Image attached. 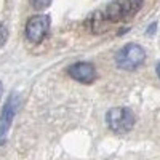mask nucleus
Returning <instances> with one entry per match:
<instances>
[{"mask_svg":"<svg viewBox=\"0 0 160 160\" xmlns=\"http://www.w3.org/2000/svg\"><path fill=\"white\" fill-rule=\"evenodd\" d=\"M146 51L138 43H127L125 47L120 48V51L115 56V64L118 69L123 71H135L144 62Z\"/></svg>","mask_w":160,"mask_h":160,"instance_id":"f03ea898","label":"nucleus"},{"mask_svg":"<svg viewBox=\"0 0 160 160\" xmlns=\"http://www.w3.org/2000/svg\"><path fill=\"white\" fill-rule=\"evenodd\" d=\"M18 106V95H13L2 111V117H0V144H3L7 139V133L10 130V125L13 122V117H15V111Z\"/></svg>","mask_w":160,"mask_h":160,"instance_id":"423d86ee","label":"nucleus"},{"mask_svg":"<svg viewBox=\"0 0 160 160\" xmlns=\"http://www.w3.org/2000/svg\"><path fill=\"white\" fill-rule=\"evenodd\" d=\"M51 3V0H32V5L35 7V8H47L48 5Z\"/></svg>","mask_w":160,"mask_h":160,"instance_id":"6e6552de","label":"nucleus"},{"mask_svg":"<svg viewBox=\"0 0 160 160\" xmlns=\"http://www.w3.org/2000/svg\"><path fill=\"white\" fill-rule=\"evenodd\" d=\"M106 122L115 133H128L135 125V114L128 108H114L106 114Z\"/></svg>","mask_w":160,"mask_h":160,"instance_id":"7ed1b4c3","label":"nucleus"},{"mask_svg":"<svg viewBox=\"0 0 160 160\" xmlns=\"http://www.w3.org/2000/svg\"><path fill=\"white\" fill-rule=\"evenodd\" d=\"M155 71H157V75H158V78H160V62L157 64V68H155Z\"/></svg>","mask_w":160,"mask_h":160,"instance_id":"1a4fd4ad","label":"nucleus"},{"mask_svg":"<svg viewBox=\"0 0 160 160\" xmlns=\"http://www.w3.org/2000/svg\"><path fill=\"white\" fill-rule=\"evenodd\" d=\"M2 93H3V85H2V82H0V98H2Z\"/></svg>","mask_w":160,"mask_h":160,"instance_id":"9d476101","label":"nucleus"},{"mask_svg":"<svg viewBox=\"0 0 160 160\" xmlns=\"http://www.w3.org/2000/svg\"><path fill=\"white\" fill-rule=\"evenodd\" d=\"M69 75L80 83H93L96 80V69L91 62H75L68 69Z\"/></svg>","mask_w":160,"mask_h":160,"instance_id":"39448f33","label":"nucleus"},{"mask_svg":"<svg viewBox=\"0 0 160 160\" xmlns=\"http://www.w3.org/2000/svg\"><path fill=\"white\" fill-rule=\"evenodd\" d=\"M7 38H8V29H7V26H5V24L0 22V47L5 45Z\"/></svg>","mask_w":160,"mask_h":160,"instance_id":"0eeeda50","label":"nucleus"},{"mask_svg":"<svg viewBox=\"0 0 160 160\" xmlns=\"http://www.w3.org/2000/svg\"><path fill=\"white\" fill-rule=\"evenodd\" d=\"M48 29H50V16L35 15L26 22V37L32 43H40L47 37Z\"/></svg>","mask_w":160,"mask_h":160,"instance_id":"20e7f679","label":"nucleus"},{"mask_svg":"<svg viewBox=\"0 0 160 160\" xmlns=\"http://www.w3.org/2000/svg\"><path fill=\"white\" fill-rule=\"evenodd\" d=\"M142 7V0H112L102 10L90 16V29L93 34H104L112 24L133 18Z\"/></svg>","mask_w":160,"mask_h":160,"instance_id":"f257e3e1","label":"nucleus"}]
</instances>
